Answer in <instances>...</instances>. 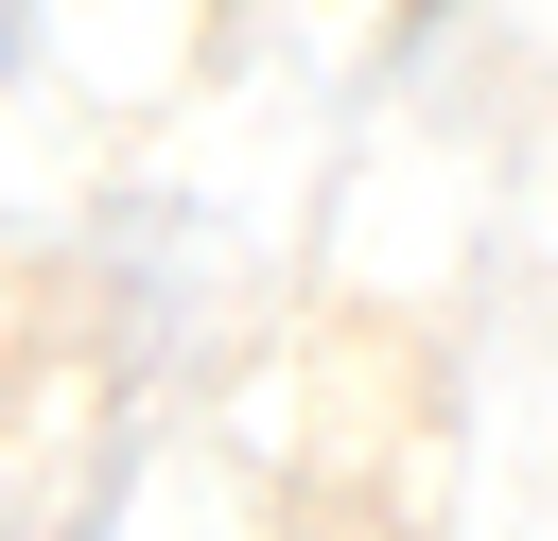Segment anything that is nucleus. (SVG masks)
Here are the masks:
<instances>
[]
</instances>
